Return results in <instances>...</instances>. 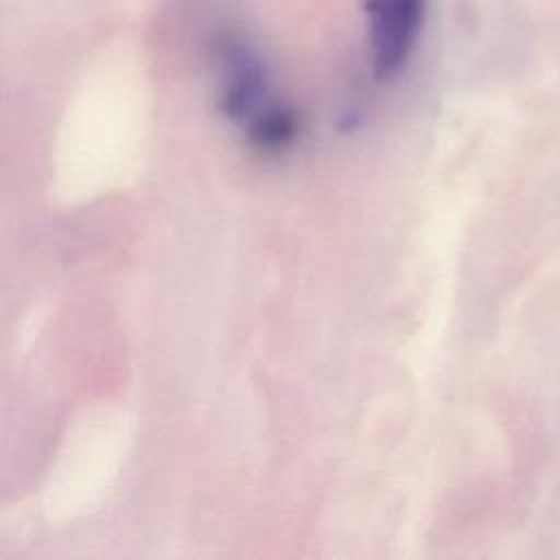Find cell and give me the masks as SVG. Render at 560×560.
<instances>
[{
	"label": "cell",
	"mask_w": 560,
	"mask_h": 560,
	"mask_svg": "<svg viewBox=\"0 0 560 560\" xmlns=\"http://www.w3.org/2000/svg\"><path fill=\"white\" fill-rule=\"evenodd\" d=\"M265 77L260 61L247 48L234 44L223 52V85L221 109L232 120L252 116L260 103Z\"/></svg>",
	"instance_id": "2"
},
{
	"label": "cell",
	"mask_w": 560,
	"mask_h": 560,
	"mask_svg": "<svg viewBox=\"0 0 560 560\" xmlns=\"http://www.w3.org/2000/svg\"><path fill=\"white\" fill-rule=\"evenodd\" d=\"M368 18L374 72L389 79L407 63L420 35L427 2L424 0H361Z\"/></svg>",
	"instance_id": "1"
},
{
	"label": "cell",
	"mask_w": 560,
	"mask_h": 560,
	"mask_svg": "<svg viewBox=\"0 0 560 560\" xmlns=\"http://www.w3.org/2000/svg\"><path fill=\"white\" fill-rule=\"evenodd\" d=\"M293 136V118L282 109H267L254 122V138L265 147H280Z\"/></svg>",
	"instance_id": "3"
}]
</instances>
